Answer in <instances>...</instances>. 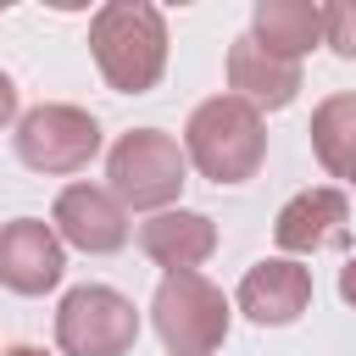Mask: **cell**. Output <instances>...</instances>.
Listing matches in <instances>:
<instances>
[{
    "label": "cell",
    "mask_w": 356,
    "mask_h": 356,
    "mask_svg": "<svg viewBox=\"0 0 356 356\" xmlns=\"http://www.w3.org/2000/svg\"><path fill=\"white\" fill-rule=\"evenodd\" d=\"M0 356H50V350H39V345H11V350H0Z\"/></svg>",
    "instance_id": "obj_18"
},
{
    "label": "cell",
    "mask_w": 356,
    "mask_h": 356,
    "mask_svg": "<svg viewBox=\"0 0 356 356\" xmlns=\"http://www.w3.org/2000/svg\"><path fill=\"white\" fill-rule=\"evenodd\" d=\"M345 222H350V200H345L339 189H300V195L278 211L273 239H278V250H289V256H312V250H323V245H339V239H345Z\"/></svg>",
    "instance_id": "obj_11"
},
{
    "label": "cell",
    "mask_w": 356,
    "mask_h": 356,
    "mask_svg": "<svg viewBox=\"0 0 356 356\" xmlns=\"http://www.w3.org/2000/svg\"><path fill=\"white\" fill-rule=\"evenodd\" d=\"M11 117H17V83H11L6 72H0V128H6Z\"/></svg>",
    "instance_id": "obj_16"
},
{
    "label": "cell",
    "mask_w": 356,
    "mask_h": 356,
    "mask_svg": "<svg viewBox=\"0 0 356 356\" xmlns=\"http://www.w3.org/2000/svg\"><path fill=\"white\" fill-rule=\"evenodd\" d=\"M250 39L267 44L273 56H284V61H300L323 39V6H312V0H256Z\"/></svg>",
    "instance_id": "obj_13"
},
{
    "label": "cell",
    "mask_w": 356,
    "mask_h": 356,
    "mask_svg": "<svg viewBox=\"0 0 356 356\" xmlns=\"http://www.w3.org/2000/svg\"><path fill=\"white\" fill-rule=\"evenodd\" d=\"M56 234L67 245H78L83 256H111L128 245V206L100 189V184H67L56 195V211H50Z\"/></svg>",
    "instance_id": "obj_7"
},
{
    "label": "cell",
    "mask_w": 356,
    "mask_h": 356,
    "mask_svg": "<svg viewBox=\"0 0 356 356\" xmlns=\"http://www.w3.org/2000/svg\"><path fill=\"white\" fill-rule=\"evenodd\" d=\"M312 150L334 178H350V167H356V95H328L312 111Z\"/></svg>",
    "instance_id": "obj_14"
},
{
    "label": "cell",
    "mask_w": 356,
    "mask_h": 356,
    "mask_svg": "<svg viewBox=\"0 0 356 356\" xmlns=\"http://www.w3.org/2000/svg\"><path fill=\"white\" fill-rule=\"evenodd\" d=\"M339 295H345V306H356V256L339 267Z\"/></svg>",
    "instance_id": "obj_17"
},
{
    "label": "cell",
    "mask_w": 356,
    "mask_h": 356,
    "mask_svg": "<svg viewBox=\"0 0 356 356\" xmlns=\"http://www.w3.org/2000/svg\"><path fill=\"white\" fill-rule=\"evenodd\" d=\"M95 150H100V122L83 106L50 100L17 122V156L33 172H78L95 161Z\"/></svg>",
    "instance_id": "obj_6"
},
{
    "label": "cell",
    "mask_w": 356,
    "mask_h": 356,
    "mask_svg": "<svg viewBox=\"0 0 356 356\" xmlns=\"http://www.w3.org/2000/svg\"><path fill=\"white\" fill-rule=\"evenodd\" d=\"M184 167H189V156H184L178 139L161 134V128H134V134H122V139L111 145V156H106L111 195H117L122 206H134V211H161V206H172L178 189H184Z\"/></svg>",
    "instance_id": "obj_4"
},
{
    "label": "cell",
    "mask_w": 356,
    "mask_h": 356,
    "mask_svg": "<svg viewBox=\"0 0 356 356\" xmlns=\"http://www.w3.org/2000/svg\"><path fill=\"white\" fill-rule=\"evenodd\" d=\"M139 339V312L111 284H78L67 289L56 312V345L67 356H128Z\"/></svg>",
    "instance_id": "obj_5"
},
{
    "label": "cell",
    "mask_w": 356,
    "mask_h": 356,
    "mask_svg": "<svg viewBox=\"0 0 356 356\" xmlns=\"http://www.w3.org/2000/svg\"><path fill=\"white\" fill-rule=\"evenodd\" d=\"M150 323L172 356H217L228 339V300L200 273H167L156 284Z\"/></svg>",
    "instance_id": "obj_3"
},
{
    "label": "cell",
    "mask_w": 356,
    "mask_h": 356,
    "mask_svg": "<svg viewBox=\"0 0 356 356\" xmlns=\"http://www.w3.org/2000/svg\"><path fill=\"white\" fill-rule=\"evenodd\" d=\"M67 273V256H61V234L39 217H17L0 228V284L11 295H44L56 289Z\"/></svg>",
    "instance_id": "obj_8"
},
{
    "label": "cell",
    "mask_w": 356,
    "mask_h": 356,
    "mask_svg": "<svg viewBox=\"0 0 356 356\" xmlns=\"http://www.w3.org/2000/svg\"><path fill=\"white\" fill-rule=\"evenodd\" d=\"M228 89H234L245 106H256V111H278V106H289L295 89H300V61H284V56H273L267 44H256L250 33H239V39L228 44Z\"/></svg>",
    "instance_id": "obj_10"
},
{
    "label": "cell",
    "mask_w": 356,
    "mask_h": 356,
    "mask_svg": "<svg viewBox=\"0 0 356 356\" xmlns=\"http://www.w3.org/2000/svg\"><path fill=\"white\" fill-rule=\"evenodd\" d=\"M184 156L211 178V184H245L256 178L261 156H267V128L261 111L245 106L239 95H211L189 111L184 128Z\"/></svg>",
    "instance_id": "obj_2"
},
{
    "label": "cell",
    "mask_w": 356,
    "mask_h": 356,
    "mask_svg": "<svg viewBox=\"0 0 356 356\" xmlns=\"http://www.w3.org/2000/svg\"><path fill=\"white\" fill-rule=\"evenodd\" d=\"M139 250L167 267V273H195L211 250H217V222L206 211H156L150 222H139Z\"/></svg>",
    "instance_id": "obj_12"
},
{
    "label": "cell",
    "mask_w": 356,
    "mask_h": 356,
    "mask_svg": "<svg viewBox=\"0 0 356 356\" xmlns=\"http://www.w3.org/2000/svg\"><path fill=\"white\" fill-rule=\"evenodd\" d=\"M312 300V267L289 261V256H267L239 278V312L261 328H284L306 312Z\"/></svg>",
    "instance_id": "obj_9"
},
{
    "label": "cell",
    "mask_w": 356,
    "mask_h": 356,
    "mask_svg": "<svg viewBox=\"0 0 356 356\" xmlns=\"http://www.w3.org/2000/svg\"><path fill=\"white\" fill-rule=\"evenodd\" d=\"M323 39H328L345 61H356V0H334V6H323Z\"/></svg>",
    "instance_id": "obj_15"
},
{
    "label": "cell",
    "mask_w": 356,
    "mask_h": 356,
    "mask_svg": "<svg viewBox=\"0 0 356 356\" xmlns=\"http://www.w3.org/2000/svg\"><path fill=\"white\" fill-rule=\"evenodd\" d=\"M350 184H356V167H350Z\"/></svg>",
    "instance_id": "obj_19"
},
{
    "label": "cell",
    "mask_w": 356,
    "mask_h": 356,
    "mask_svg": "<svg viewBox=\"0 0 356 356\" xmlns=\"http://www.w3.org/2000/svg\"><path fill=\"white\" fill-rule=\"evenodd\" d=\"M89 50L117 95H145L167 72V22L145 0H111L89 22Z\"/></svg>",
    "instance_id": "obj_1"
}]
</instances>
